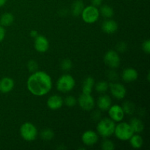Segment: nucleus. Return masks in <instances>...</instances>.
<instances>
[{
  "instance_id": "nucleus-1",
  "label": "nucleus",
  "mask_w": 150,
  "mask_h": 150,
  "mask_svg": "<svg viewBox=\"0 0 150 150\" xmlns=\"http://www.w3.org/2000/svg\"><path fill=\"white\" fill-rule=\"evenodd\" d=\"M27 88L35 96H43L51 91L52 79L47 73L38 71L32 73L27 80Z\"/></svg>"
},
{
  "instance_id": "nucleus-2",
  "label": "nucleus",
  "mask_w": 150,
  "mask_h": 150,
  "mask_svg": "<svg viewBox=\"0 0 150 150\" xmlns=\"http://www.w3.org/2000/svg\"><path fill=\"white\" fill-rule=\"evenodd\" d=\"M115 127V122L110 118H104L98 123L97 131L102 137L108 138L114 134Z\"/></svg>"
},
{
  "instance_id": "nucleus-3",
  "label": "nucleus",
  "mask_w": 150,
  "mask_h": 150,
  "mask_svg": "<svg viewBox=\"0 0 150 150\" xmlns=\"http://www.w3.org/2000/svg\"><path fill=\"white\" fill-rule=\"evenodd\" d=\"M76 85V81L74 78L68 74L62 75L57 82V88L58 91L67 93L73 90Z\"/></svg>"
},
{
  "instance_id": "nucleus-4",
  "label": "nucleus",
  "mask_w": 150,
  "mask_h": 150,
  "mask_svg": "<svg viewBox=\"0 0 150 150\" xmlns=\"http://www.w3.org/2000/svg\"><path fill=\"white\" fill-rule=\"evenodd\" d=\"M114 133L120 140L128 141L135 133L129 123L121 122L116 125Z\"/></svg>"
},
{
  "instance_id": "nucleus-5",
  "label": "nucleus",
  "mask_w": 150,
  "mask_h": 150,
  "mask_svg": "<svg viewBox=\"0 0 150 150\" xmlns=\"http://www.w3.org/2000/svg\"><path fill=\"white\" fill-rule=\"evenodd\" d=\"M21 137L26 142H32L35 140L38 136L37 127L31 122H25L20 128Z\"/></svg>"
},
{
  "instance_id": "nucleus-6",
  "label": "nucleus",
  "mask_w": 150,
  "mask_h": 150,
  "mask_svg": "<svg viewBox=\"0 0 150 150\" xmlns=\"http://www.w3.org/2000/svg\"><path fill=\"white\" fill-rule=\"evenodd\" d=\"M82 19L87 23H94L98 20L100 17V12L98 7L93 5H89L84 7L81 13Z\"/></svg>"
},
{
  "instance_id": "nucleus-7",
  "label": "nucleus",
  "mask_w": 150,
  "mask_h": 150,
  "mask_svg": "<svg viewBox=\"0 0 150 150\" xmlns=\"http://www.w3.org/2000/svg\"><path fill=\"white\" fill-rule=\"evenodd\" d=\"M120 62H121V59L119 54L113 50L107 51L106 54L104 56V62L111 68L118 67L120 64Z\"/></svg>"
},
{
  "instance_id": "nucleus-8",
  "label": "nucleus",
  "mask_w": 150,
  "mask_h": 150,
  "mask_svg": "<svg viewBox=\"0 0 150 150\" xmlns=\"http://www.w3.org/2000/svg\"><path fill=\"white\" fill-rule=\"evenodd\" d=\"M78 103L79 106L84 111H91L95 106V100L91 94L82 93L79 98Z\"/></svg>"
},
{
  "instance_id": "nucleus-9",
  "label": "nucleus",
  "mask_w": 150,
  "mask_h": 150,
  "mask_svg": "<svg viewBox=\"0 0 150 150\" xmlns=\"http://www.w3.org/2000/svg\"><path fill=\"white\" fill-rule=\"evenodd\" d=\"M108 114L110 119L115 122H120L124 119L125 112L122 107L119 105H114L108 108Z\"/></svg>"
},
{
  "instance_id": "nucleus-10",
  "label": "nucleus",
  "mask_w": 150,
  "mask_h": 150,
  "mask_svg": "<svg viewBox=\"0 0 150 150\" xmlns=\"http://www.w3.org/2000/svg\"><path fill=\"white\" fill-rule=\"evenodd\" d=\"M110 91L113 96L118 100L123 99L127 94V90L125 86L119 83H112L109 84Z\"/></svg>"
},
{
  "instance_id": "nucleus-11",
  "label": "nucleus",
  "mask_w": 150,
  "mask_h": 150,
  "mask_svg": "<svg viewBox=\"0 0 150 150\" xmlns=\"http://www.w3.org/2000/svg\"><path fill=\"white\" fill-rule=\"evenodd\" d=\"M81 140L86 146H93L98 142V135L93 130H86L82 135Z\"/></svg>"
},
{
  "instance_id": "nucleus-12",
  "label": "nucleus",
  "mask_w": 150,
  "mask_h": 150,
  "mask_svg": "<svg viewBox=\"0 0 150 150\" xmlns=\"http://www.w3.org/2000/svg\"><path fill=\"white\" fill-rule=\"evenodd\" d=\"M49 48V42L45 37L38 35L35 38V48L40 53H45Z\"/></svg>"
},
{
  "instance_id": "nucleus-13",
  "label": "nucleus",
  "mask_w": 150,
  "mask_h": 150,
  "mask_svg": "<svg viewBox=\"0 0 150 150\" xmlns=\"http://www.w3.org/2000/svg\"><path fill=\"white\" fill-rule=\"evenodd\" d=\"M64 104L62 98L58 95H54L50 97L47 100V105L51 110H58L62 108Z\"/></svg>"
},
{
  "instance_id": "nucleus-14",
  "label": "nucleus",
  "mask_w": 150,
  "mask_h": 150,
  "mask_svg": "<svg viewBox=\"0 0 150 150\" xmlns=\"http://www.w3.org/2000/svg\"><path fill=\"white\" fill-rule=\"evenodd\" d=\"M138 77H139V73H138L137 70L132 67L125 69L122 74V78L123 81L127 83L135 81L138 79Z\"/></svg>"
},
{
  "instance_id": "nucleus-15",
  "label": "nucleus",
  "mask_w": 150,
  "mask_h": 150,
  "mask_svg": "<svg viewBox=\"0 0 150 150\" xmlns=\"http://www.w3.org/2000/svg\"><path fill=\"white\" fill-rule=\"evenodd\" d=\"M14 87V81L9 77H4L0 80V92L3 94L9 93Z\"/></svg>"
},
{
  "instance_id": "nucleus-16",
  "label": "nucleus",
  "mask_w": 150,
  "mask_h": 150,
  "mask_svg": "<svg viewBox=\"0 0 150 150\" xmlns=\"http://www.w3.org/2000/svg\"><path fill=\"white\" fill-rule=\"evenodd\" d=\"M117 29H118V25L114 20H106L102 24L103 31L107 34L114 33L117 32Z\"/></svg>"
},
{
  "instance_id": "nucleus-17",
  "label": "nucleus",
  "mask_w": 150,
  "mask_h": 150,
  "mask_svg": "<svg viewBox=\"0 0 150 150\" xmlns=\"http://www.w3.org/2000/svg\"><path fill=\"white\" fill-rule=\"evenodd\" d=\"M111 105V99L108 95H101L98 100V106L101 111H107Z\"/></svg>"
},
{
  "instance_id": "nucleus-18",
  "label": "nucleus",
  "mask_w": 150,
  "mask_h": 150,
  "mask_svg": "<svg viewBox=\"0 0 150 150\" xmlns=\"http://www.w3.org/2000/svg\"><path fill=\"white\" fill-rule=\"evenodd\" d=\"M129 124L131 126L134 133H142L144 129V125L143 122L138 118L132 119Z\"/></svg>"
},
{
  "instance_id": "nucleus-19",
  "label": "nucleus",
  "mask_w": 150,
  "mask_h": 150,
  "mask_svg": "<svg viewBox=\"0 0 150 150\" xmlns=\"http://www.w3.org/2000/svg\"><path fill=\"white\" fill-rule=\"evenodd\" d=\"M94 86H95V81L93 78L87 77L83 81L82 92L84 94H91Z\"/></svg>"
},
{
  "instance_id": "nucleus-20",
  "label": "nucleus",
  "mask_w": 150,
  "mask_h": 150,
  "mask_svg": "<svg viewBox=\"0 0 150 150\" xmlns=\"http://www.w3.org/2000/svg\"><path fill=\"white\" fill-rule=\"evenodd\" d=\"M83 8H84V4L81 0H76L74 1L72 5V14L74 16H79L81 14L82 11H83Z\"/></svg>"
},
{
  "instance_id": "nucleus-21",
  "label": "nucleus",
  "mask_w": 150,
  "mask_h": 150,
  "mask_svg": "<svg viewBox=\"0 0 150 150\" xmlns=\"http://www.w3.org/2000/svg\"><path fill=\"white\" fill-rule=\"evenodd\" d=\"M129 140H130V143L131 146L135 149H140L143 146L144 141L140 135L133 134Z\"/></svg>"
},
{
  "instance_id": "nucleus-22",
  "label": "nucleus",
  "mask_w": 150,
  "mask_h": 150,
  "mask_svg": "<svg viewBox=\"0 0 150 150\" xmlns=\"http://www.w3.org/2000/svg\"><path fill=\"white\" fill-rule=\"evenodd\" d=\"M14 17L10 13H5L0 18V25L2 26H8L13 23Z\"/></svg>"
},
{
  "instance_id": "nucleus-23",
  "label": "nucleus",
  "mask_w": 150,
  "mask_h": 150,
  "mask_svg": "<svg viewBox=\"0 0 150 150\" xmlns=\"http://www.w3.org/2000/svg\"><path fill=\"white\" fill-rule=\"evenodd\" d=\"M100 14L102 15L103 17L107 18H110L114 16V10L111 7L108 5H103L100 7L99 10Z\"/></svg>"
},
{
  "instance_id": "nucleus-24",
  "label": "nucleus",
  "mask_w": 150,
  "mask_h": 150,
  "mask_svg": "<svg viewBox=\"0 0 150 150\" xmlns=\"http://www.w3.org/2000/svg\"><path fill=\"white\" fill-rule=\"evenodd\" d=\"M95 90L100 93H104L106 92L109 88V84L106 81H99L95 85Z\"/></svg>"
},
{
  "instance_id": "nucleus-25",
  "label": "nucleus",
  "mask_w": 150,
  "mask_h": 150,
  "mask_svg": "<svg viewBox=\"0 0 150 150\" xmlns=\"http://www.w3.org/2000/svg\"><path fill=\"white\" fill-rule=\"evenodd\" d=\"M40 136L43 140L50 141L54 138V133L51 129H45L40 133Z\"/></svg>"
},
{
  "instance_id": "nucleus-26",
  "label": "nucleus",
  "mask_w": 150,
  "mask_h": 150,
  "mask_svg": "<svg viewBox=\"0 0 150 150\" xmlns=\"http://www.w3.org/2000/svg\"><path fill=\"white\" fill-rule=\"evenodd\" d=\"M101 148L103 150H114L115 146L112 141L109 139H105L101 144Z\"/></svg>"
},
{
  "instance_id": "nucleus-27",
  "label": "nucleus",
  "mask_w": 150,
  "mask_h": 150,
  "mask_svg": "<svg viewBox=\"0 0 150 150\" xmlns=\"http://www.w3.org/2000/svg\"><path fill=\"white\" fill-rule=\"evenodd\" d=\"M123 108V111H124L125 114H132L134 111V105H133V103H130V102H125V103L124 105L122 107Z\"/></svg>"
},
{
  "instance_id": "nucleus-28",
  "label": "nucleus",
  "mask_w": 150,
  "mask_h": 150,
  "mask_svg": "<svg viewBox=\"0 0 150 150\" xmlns=\"http://www.w3.org/2000/svg\"><path fill=\"white\" fill-rule=\"evenodd\" d=\"M73 67V63H72L71 60L68 59H64L61 63V67L63 70H65V71H68Z\"/></svg>"
},
{
  "instance_id": "nucleus-29",
  "label": "nucleus",
  "mask_w": 150,
  "mask_h": 150,
  "mask_svg": "<svg viewBox=\"0 0 150 150\" xmlns=\"http://www.w3.org/2000/svg\"><path fill=\"white\" fill-rule=\"evenodd\" d=\"M76 103H77V101H76V98L73 96H71V95L70 96H67L64 100V103L68 107L74 106V105H76Z\"/></svg>"
},
{
  "instance_id": "nucleus-30",
  "label": "nucleus",
  "mask_w": 150,
  "mask_h": 150,
  "mask_svg": "<svg viewBox=\"0 0 150 150\" xmlns=\"http://www.w3.org/2000/svg\"><path fill=\"white\" fill-rule=\"evenodd\" d=\"M27 67L31 73H35V72H36L37 70H38V64L37 63L36 61H35V60H31V61H29V62H28Z\"/></svg>"
},
{
  "instance_id": "nucleus-31",
  "label": "nucleus",
  "mask_w": 150,
  "mask_h": 150,
  "mask_svg": "<svg viewBox=\"0 0 150 150\" xmlns=\"http://www.w3.org/2000/svg\"><path fill=\"white\" fill-rule=\"evenodd\" d=\"M142 49L146 54H149L150 53V40H146V41L143 42L142 44Z\"/></svg>"
},
{
  "instance_id": "nucleus-32",
  "label": "nucleus",
  "mask_w": 150,
  "mask_h": 150,
  "mask_svg": "<svg viewBox=\"0 0 150 150\" xmlns=\"http://www.w3.org/2000/svg\"><path fill=\"white\" fill-rule=\"evenodd\" d=\"M4 37H5V29H4V26L0 25V42L4 40Z\"/></svg>"
},
{
  "instance_id": "nucleus-33",
  "label": "nucleus",
  "mask_w": 150,
  "mask_h": 150,
  "mask_svg": "<svg viewBox=\"0 0 150 150\" xmlns=\"http://www.w3.org/2000/svg\"><path fill=\"white\" fill-rule=\"evenodd\" d=\"M117 49L120 51H125V50L126 49V44L124 42H120V44H118V46H117Z\"/></svg>"
},
{
  "instance_id": "nucleus-34",
  "label": "nucleus",
  "mask_w": 150,
  "mask_h": 150,
  "mask_svg": "<svg viewBox=\"0 0 150 150\" xmlns=\"http://www.w3.org/2000/svg\"><path fill=\"white\" fill-rule=\"evenodd\" d=\"M91 2H92V5L98 7V6L101 5V4L103 2V0H91Z\"/></svg>"
},
{
  "instance_id": "nucleus-35",
  "label": "nucleus",
  "mask_w": 150,
  "mask_h": 150,
  "mask_svg": "<svg viewBox=\"0 0 150 150\" xmlns=\"http://www.w3.org/2000/svg\"><path fill=\"white\" fill-rule=\"evenodd\" d=\"M30 35L32 38H35L38 35V32L36 30H32L30 32Z\"/></svg>"
},
{
  "instance_id": "nucleus-36",
  "label": "nucleus",
  "mask_w": 150,
  "mask_h": 150,
  "mask_svg": "<svg viewBox=\"0 0 150 150\" xmlns=\"http://www.w3.org/2000/svg\"><path fill=\"white\" fill-rule=\"evenodd\" d=\"M7 1V0H0V7L4 6L6 4V2Z\"/></svg>"
}]
</instances>
